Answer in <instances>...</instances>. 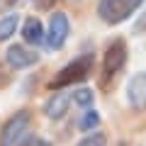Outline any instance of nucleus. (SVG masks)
Wrapping results in <instances>:
<instances>
[{"label":"nucleus","instance_id":"f257e3e1","mask_svg":"<svg viewBox=\"0 0 146 146\" xmlns=\"http://www.w3.org/2000/svg\"><path fill=\"white\" fill-rule=\"evenodd\" d=\"M93 68H95L93 54H80L78 58H73L71 63H66V66L54 76V80L49 83V88L51 90H66V88H71V85H76V83H83V80L90 78Z\"/></svg>","mask_w":146,"mask_h":146},{"label":"nucleus","instance_id":"f03ea898","mask_svg":"<svg viewBox=\"0 0 146 146\" xmlns=\"http://www.w3.org/2000/svg\"><path fill=\"white\" fill-rule=\"evenodd\" d=\"M144 0H100L98 3V15L107 25H119L129 20L136 10L141 7Z\"/></svg>","mask_w":146,"mask_h":146},{"label":"nucleus","instance_id":"7ed1b4c3","mask_svg":"<svg viewBox=\"0 0 146 146\" xmlns=\"http://www.w3.org/2000/svg\"><path fill=\"white\" fill-rule=\"evenodd\" d=\"M29 124H32V115L27 110L15 112V115L3 124V129H0V146H20L22 141L27 139Z\"/></svg>","mask_w":146,"mask_h":146},{"label":"nucleus","instance_id":"20e7f679","mask_svg":"<svg viewBox=\"0 0 146 146\" xmlns=\"http://www.w3.org/2000/svg\"><path fill=\"white\" fill-rule=\"evenodd\" d=\"M127 63V44L124 39H112L105 49V58H102V85H107L117 73L124 68Z\"/></svg>","mask_w":146,"mask_h":146},{"label":"nucleus","instance_id":"39448f33","mask_svg":"<svg viewBox=\"0 0 146 146\" xmlns=\"http://www.w3.org/2000/svg\"><path fill=\"white\" fill-rule=\"evenodd\" d=\"M68 32H71L68 17L63 15V12H54V15L49 17L46 32H44V42H46V46L61 49L63 44H66V39H68Z\"/></svg>","mask_w":146,"mask_h":146},{"label":"nucleus","instance_id":"423d86ee","mask_svg":"<svg viewBox=\"0 0 146 146\" xmlns=\"http://www.w3.org/2000/svg\"><path fill=\"white\" fill-rule=\"evenodd\" d=\"M5 61H7V66H10L12 71H22V68L34 66V63L39 61V54H34V51H29V49L15 44V46H10L5 51Z\"/></svg>","mask_w":146,"mask_h":146},{"label":"nucleus","instance_id":"0eeeda50","mask_svg":"<svg viewBox=\"0 0 146 146\" xmlns=\"http://www.w3.org/2000/svg\"><path fill=\"white\" fill-rule=\"evenodd\" d=\"M127 100L136 112L146 110V73L131 76V80L127 83Z\"/></svg>","mask_w":146,"mask_h":146},{"label":"nucleus","instance_id":"6e6552de","mask_svg":"<svg viewBox=\"0 0 146 146\" xmlns=\"http://www.w3.org/2000/svg\"><path fill=\"white\" fill-rule=\"evenodd\" d=\"M71 100H73V93H68V90H56V93L44 102V115H46L49 119H61L68 112Z\"/></svg>","mask_w":146,"mask_h":146},{"label":"nucleus","instance_id":"1a4fd4ad","mask_svg":"<svg viewBox=\"0 0 146 146\" xmlns=\"http://www.w3.org/2000/svg\"><path fill=\"white\" fill-rule=\"evenodd\" d=\"M22 36L25 42L32 46H39L44 44V25L39 22V17H27L25 25H22Z\"/></svg>","mask_w":146,"mask_h":146},{"label":"nucleus","instance_id":"9d476101","mask_svg":"<svg viewBox=\"0 0 146 146\" xmlns=\"http://www.w3.org/2000/svg\"><path fill=\"white\" fill-rule=\"evenodd\" d=\"M17 27H20V15H5L3 20H0V42H7L12 34L17 32Z\"/></svg>","mask_w":146,"mask_h":146},{"label":"nucleus","instance_id":"9b49d317","mask_svg":"<svg viewBox=\"0 0 146 146\" xmlns=\"http://www.w3.org/2000/svg\"><path fill=\"white\" fill-rule=\"evenodd\" d=\"M98 124H100V115H98V110L88 107V110L83 112V117H80V122H78L80 131H93V129H98Z\"/></svg>","mask_w":146,"mask_h":146},{"label":"nucleus","instance_id":"f8f14e48","mask_svg":"<svg viewBox=\"0 0 146 146\" xmlns=\"http://www.w3.org/2000/svg\"><path fill=\"white\" fill-rule=\"evenodd\" d=\"M73 102L76 105H80V107H93V90H88V88H80V90H76L73 93Z\"/></svg>","mask_w":146,"mask_h":146},{"label":"nucleus","instance_id":"ddd939ff","mask_svg":"<svg viewBox=\"0 0 146 146\" xmlns=\"http://www.w3.org/2000/svg\"><path fill=\"white\" fill-rule=\"evenodd\" d=\"M78 146H107V136H105L102 131H93V134H88L83 141H78Z\"/></svg>","mask_w":146,"mask_h":146},{"label":"nucleus","instance_id":"4468645a","mask_svg":"<svg viewBox=\"0 0 146 146\" xmlns=\"http://www.w3.org/2000/svg\"><path fill=\"white\" fill-rule=\"evenodd\" d=\"M32 146H51L49 141H44V139H36V136H32Z\"/></svg>","mask_w":146,"mask_h":146},{"label":"nucleus","instance_id":"2eb2a0df","mask_svg":"<svg viewBox=\"0 0 146 146\" xmlns=\"http://www.w3.org/2000/svg\"><path fill=\"white\" fill-rule=\"evenodd\" d=\"M20 146H32V136H27V139H25V141H22V144H20Z\"/></svg>","mask_w":146,"mask_h":146}]
</instances>
